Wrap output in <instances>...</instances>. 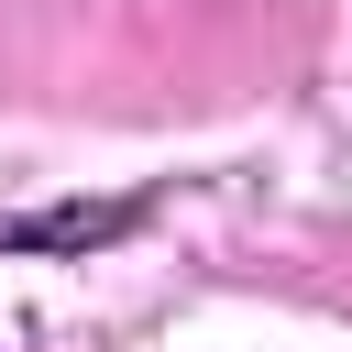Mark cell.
<instances>
[{
	"mask_svg": "<svg viewBox=\"0 0 352 352\" xmlns=\"http://www.w3.org/2000/svg\"><path fill=\"white\" fill-rule=\"evenodd\" d=\"M143 220H154V187H132V198H55V209L0 220V253L11 264H88V253L132 242Z\"/></svg>",
	"mask_w": 352,
	"mask_h": 352,
	"instance_id": "cell-1",
	"label": "cell"
}]
</instances>
